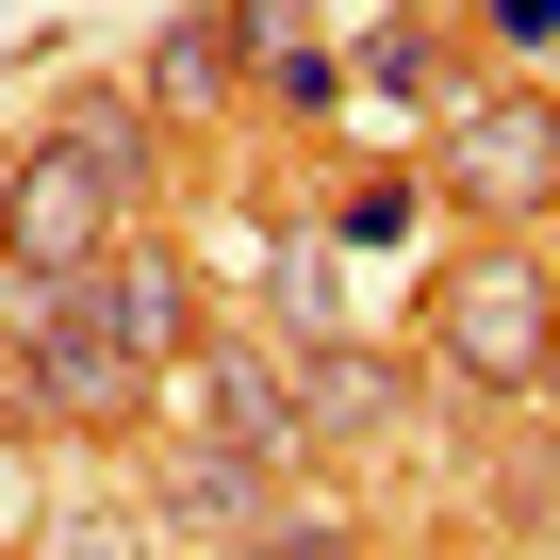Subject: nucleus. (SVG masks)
<instances>
[{
  "mask_svg": "<svg viewBox=\"0 0 560 560\" xmlns=\"http://www.w3.org/2000/svg\"><path fill=\"white\" fill-rule=\"evenodd\" d=\"M132 198H149V100L67 83V116L0 165V264H18L34 298H67V280L132 231Z\"/></svg>",
  "mask_w": 560,
  "mask_h": 560,
  "instance_id": "obj_1",
  "label": "nucleus"
},
{
  "mask_svg": "<svg viewBox=\"0 0 560 560\" xmlns=\"http://www.w3.org/2000/svg\"><path fill=\"white\" fill-rule=\"evenodd\" d=\"M429 363H445L462 396H544V380H560V280H544L511 231H478V247L429 280Z\"/></svg>",
  "mask_w": 560,
  "mask_h": 560,
  "instance_id": "obj_2",
  "label": "nucleus"
},
{
  "mask_svg": "<svg viewBox=\"0 0 560 560\" xmlns=\"http://www.w3.org/2000/svg\"><path fill=\"white\" fill-rule=\"evenodd\" d=\"M429 165H445V198H462V214L527 231V214H560V100H544V83H511V100H462Z\"/></svg>",
  "mask_w": 560,
  "mask_h": 560,
  "instance_id": "obj_3",
  "label": "nucleus"
},
{
  "mask_svg": "<svg viewBox=\"0 0 560 560\" xmlns=\"http://www.w3.org/2000/svg\"><path fill=\"white\" fill-rule=\"evenodd\" d=\"M67 298L100 314V347H116L132 380H182V363H198V330H214V314H198V264H182L165 231H116V247L67 280Z\"/></svg>",
  "mask_w": 560,
  "mask_h": 560,
  "instance_id": "obj_4",
  "label": "nucleus"
},
{
  "mask_svg": "<svg viewBox=\"0 0 560 560\" xmlns=\"http://www.w3.org/2000/svg\"><path fill=\"white\" fill-rule=\"evenodd\" d=\"M18 412H50V429H132V412H149V380L100 347V314H83V298H18Z\"/></svg>",
  "mask_w": 560,
  "mask_h": 560,
  "instance_id": "obj_5",
  "label": "nucleus"
},
{
  "mask_svg": "<svg viewBox=\"0 0 560 560\" xmlns=\"http://www.w3.org/2000/svg\"><path fill=\"white\" fill-rule=\"evenodd\" d=\"M182 380H198V412H214L198 445H231V462H264V478L298 462V363H264L247 330H198V363H182Z\"/></svg>",
  "mask_w": 560,
  "mask_h": 560,
  "instance_id": "obj_6",
  "label": "nucleus"
},
{
  "mask_svg": "<svg viewBox=\"0 0 560 560\" xmlns=\"http://www.w3.org/2000/svg\"><path fill=\"white\" fill-rule=\"evenodd\" d=\"M412 429V363L380 347H298V445H396Z\"/></svg>",
  "mask_w": 560,
  "mask_h": 560,
  "instance_id": "obj_7",
  "label": "nucleus"
},
{
  "mask_svg": "<svg viewBox=\"0 0 560 560\" xmlns=\"http://www.w3.org/2000/svg\"><path fill=\"white\" fill-rule=\"evenodd\" d=\"M247 83V50H231V18H165V50H149V116H214Z\"/></svg>",
  "mask_w": 560,
  "mask_h": 560,
  "instance_id": "obj_8",
  "label": "nucleus"
},
{
  "mask_svg": "<svg viewBox=\"0 0 560 560\" xmlns=\"http://www.w3.org/2000/svg\"><path fill=\"white\" fill-rule=\"evenodd\" d=\"M165 511H198V527H231V544H247V527H264V462L182 445V462H165Z\"/></svg>",
  "mask_w": 560,
  "mask_h": 560,
  "instance_id": "obj_9",
  "label": "nucleus"
},
{
  "mask_svg": "<svg viewBox=\"0 0 560 560\" xmlns=\"http://www.w3.org/2000/svg\"><path fill=\"white\" fill-rule=\"evenodd\" d=\"M34 560H149V527H132V511H50Z\"/></svg>",
  "mask_w": 560,
  "mask_h": 560,
  "instance_id": "obj_10",
  "label": "nucleus"
},
{
  "mask_svg": "<svg viewBox=\"0 0 560 560\" xmlns=\"http://www.w3.org/2000/svg\"><path fill=\"white\" fill-rule=\"evenodd\" d=\"M231 50H247V67H298V50H314V0H231Z\"/></svg>",
  "mask_w": 560,
  "mask_h": 560,
  "instance_id": "obj_11",
  "label": "nucleus"
},
{
  "mask_svg": "<svg viewBox=\"0 0 560 560\" xmlns=\"http://www.w3.org/2000/svg\"><path fill=\"white\" fill-rule=\"evenodd\" d=\"M247 560H363V527H330V511H264Z\"/></svg>",
  "mask_w": 560,
  "mask_h": 560,
  "instance_id": "obj_12",
  "label": "nucleus"
},
{
  "mask_svg": "<svg viewBox=\"0 0 560 560\" xmlns=\"http://www.w3.org/2000/svg\"><path fill=\"white\" fill-rule=\"evenodd\" d=\"M478 18H494L511 50H560V0H478Z\"/></svg>",
  "mask_w": 560,
  "mask_h": 560,
  "instance_id": "obj_13",
  "label": "nucleus"
},
{
  "mask_svg": "<svg viewBox=\"0 0 560 560\" xmlns=\"http://www.w3.org/2000/svg\"><path fill=\"white\" fill-rule=\"evenodd\" d=\"M544 396H560V380H544Z\"/></svg>",
  "mask_w": 560,
  "mask_h": 560,
  "instance_id": "obj_14",
  "label": "nucleus"
}]
</instances>
